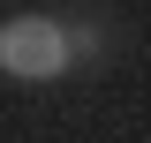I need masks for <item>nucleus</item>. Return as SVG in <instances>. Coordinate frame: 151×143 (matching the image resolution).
<instances>
[{
    "instance_id": "nucleus-1",
    "label": "nucleus",
    "mask_w": 151,
    "mask_h": 143,
    "mask_svg": "<svg viewBox=\"0 0 151 143\" xmlns=\"http://www.w3.org/2000/svg\"><path fill=\"white\" fill-rule=\"evenodd\" d=\"M106 60V15L98 8H23V15H0V75L8 83H60L68 68H91Z\"/></svg>"
}]
</instances>
